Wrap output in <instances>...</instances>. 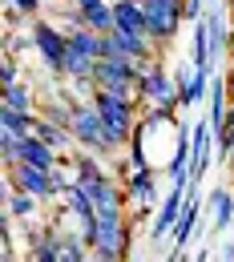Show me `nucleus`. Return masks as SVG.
Instances as JSON below:
<instances>
[{"label": "nucleus", "instance_id": "nucleus-1", "mask_svg": "<svg viewBox=\"0 0 234 262\" xmlns=\"http://www.w3.org/2000/svg\"><path fill=\"white\" fill-rule=\"evenodd\" d=\"M89 242V250H93V258H125V250H130V222H125V210H105L97 214V226L93 234L85 238Z\"/></svg>", "mask_w": 234, "mask_h": 262}, {"label": "nucleus", "instance_id": "nucleus-2", "mask_svg": "<svg viewBox=\"0 0 234 262\" xmlns=\"http://www.w3.org/2000/svg\"><path fill=\"white\" fill-rule=\"evenodd\" d=\"M69 129L77 137V149H89V154H97V158H109V145H105V117H101V109L93 101L73 105Z\"/></svg>", "mask_w": 234, "mask_h": 262}, {"label": "nucleus", "instance_id": "nucleus-3", "mask_svg": "<svg viewBox=\"0 0 234 262\" xmlns=\"http://www.w3.org/2000/svg\"><path fill=\"white\" fill-rule=\"evenodd\" d=\"M141 8H145V33L158 45H169L186 20V0H141Z\"/></svg>", "mask_w": 234, "mask_h": 262}, {"label": "nucleus", "instance_id": "nucleus-4", "mask_svg": "<svg viewBox=\"0 0 234 262\" xmlns=\"http://www.w3.org/2000/svg\"><path fill=\"white\" fill-rule=\"evenodd\" d=\"M137 97L145 105H158V109H178V77H169L166 69L154 61L137 81Z\"/></svg>", "mask_w": 234, "mask_h": 262}, {"label": "nucleus", "instance_id": "nucleus-5", "mask_svg": "<svg viewBox=\"0 0 234 262\" xmlns=\"http://www.w3.org/2000/svg\"><path fill=\"white\" fill-rule=\"evenodd\" d=\"M33 49L40 53V61L61 77V65H65V53H69V33H61L53 20L33 16Z\"/></svg>", "mask_w": 234, "mask_h": 262}, {"label": "nucleus", "instance_id": "nucleus-6", "mask_svg": "<svg viewBox=\"0 0 234 262\" xmlns=\"http://www.w3.org/2000/svg\"><path fill=\"white\" fill-rule=\"evenodd\" d=\"M8 178H12L16 190H29V194H36L40 202L61 194V190H57V169H40V165H33V162L8 165Z\"/></svg>", "mask_w": 234, "mask_h": 262}, {"label": "nucleus", "instance_id": "nucleus-7", "mask_svg": "<svg viewBox=\"0 0 234 262\" xmlns=\"http://www.w3.org/2000/svg\"><path fill=\"white\" fill-rule=\"evenodd\" d=\"M145 69L137 61H113V57H101L93 65V85L97 89H134L137 93V81H141Z\"/></svg>", "mask_w": 234, "mask_h": 262}, {"label": "nucleus", "instance_id": "nucleus-8", "mask_svg": "<svg viewBox=\"0 0 234 262\" xmlns=\"http://www.w3.org/2000/svg\"><path fill=\"white\" fill-rule=\"evenodd\" d=\"M186 186H190V182H174V186L166 190V198L158 202L154 222H150V242H158V238H169V234H174L178 218H182V206H186Z\"/></svg>", "mask_w": 234, "mask_h": 262}, {"label": "nucleus", "instance_id": "nucleus-9", "mask_svg": "<svg viewBox=\"0 0 234 262\" xmlns=\"http://www.w3.org/2000/svg\"><path fill=\"white\" fill-rule=\"evenodd\" d=\"M125 198L134 202L137 210H154L162 198H158V173H154V165H141V169H130V178H125Z\"/></svg>", "mask_w": 234, "mask_h": 262}, {"label": "nucleus", "instance_id": "nucleus-10", "mask_svg": "<svg viewBox=\"0 0 234 262\" xmlns=\"http://www.w3.org/2000/svg\"><path fill=\"white\" fill-rule=\"evenodd\" d=\"M210 85H214V77H210V69H198L186 61V69L178 73V105H198V101L210 97Z\"/></svg>", "mask_w": 234, "mask_h": 262}, {"label": "nucleus", "instance_id": "nucleus-11", "mask_svg": "<svg viewBox=\"0 0 234 262\" xmlns=\"http://www.w3.org/2000/svg\"><path fill=\"white\" fill-rule=\"evenodd\" d=\"M89 186V194H93V206H97V214H105V210H125V190L105 173V178H97V182H85Z\"/></svg>", "mask_w": 234, "mask_h": 262}, {"label": "nucleus", "instance_id": "nucleus-12", "mask_svg": "<svg viewBox=\"0 0 234 262\" xmlns=\"http://www.w3.org/2000/svg\"><path fill=\"white\" fill-rule=\"evenodd\" d=\"M198 186L190 182V194H186V206H182V218H178V226H174V250H186L190 246V238H194V230H198V194H194Z\"/></svg>", "mask_w": 234, "mask_h": 262}, {"label": "nucleus", "instance_id": "nucleus-13", "mask_svg": "<svg viewBox=\"0 0 234 262\" xmlns=\"http://www.w3.org/2000/svg\"><path fill=\"white\" fill-rule=\"evenodd\" d=\"M206 206H210V222H214V230H218V234L234 226V190H226V186L210 190Z\"/></svg>", "mask_w": 234, "mask_h": 262}, {"label": "nucleus", "instance_id": "nucleus-14", "mask_svg": "<svg viewBox=\"0 0 234 262\" xmlns=\"http://www.w3.org/2000/svg\"><path fill=\"white\" fill-rule=\"evenodd\" d=\"M113 20L121 33H145V8L134 0H113Z\"/></svg>", "mask_w": 234, "mask_h": 262}, {"label": "nucleus", "instance_id": "nucleus-15", "mask_svg": "<svg viewBox=\"0 0 234 262\" xmlns=\"http://www.w3.org/2000/svg\"><path fill=\"white\" fill-rule=\"evenodd\" d=\"M0 129L29 137V133H36V113H20V109H12V105H0Z\"/></svg>", "mask_w": 234, "mask_h": 262}, {"label": "nucleus", "instance_id": "nucleus-16", "mask_svg": "<svg viewBox=\"0 0 234 262\" xmlns=\"http://www.w3.org/2000/svg\"><path fill=\"white\" fill-rule=\"evenodd\" d=\"M0 105H12V109H20V113H36V93L33 85H8V89H0Z\"/></svg>", "mask_w": 234, "mask_h": 262}, {"label": "nucleus", "instance_id": "nucleus-17", "mask_svg": "<svg viewBox=\"0 0 234 262\" xmlns=\"http://www.w3.org/2000/svg\"><path fill=\"white\" fill-rule=\"evenodd\" d=\"M81 20H85L89 29H97V33H113V29H117V20H113V0H101L93 8H81Z\"/></svg>", "mask_w": 234, "mask_h": 262}, {"label": "nucleus", "instance_id": "nucleus-18", "mask_svg": "<svg viewBox=\"0 0 234 262\" xmlns=\"http://www.w3.org/2000/svg\"><path fill=\"white\" fill-rule=\"evenodd\" d=\"M69 165H73V182H97V178H105V165L97 158H89V149H81L77 158H69Z\"/></svg>", "mask_w": 234, "mask_h": 262}, {"label": "nucleus", "instance_id": "nucleus-19", "mask_svg": "<svg viewBox=\"0 0 234 262\" xmlns=\"http://www.w3.org/2000/svg\"><path fill=\"white\" fill-rule=\"evenodd\" d=\"M20 145H25V137H20V133L0 129V162H4V169L20 162Z\"/></svg>", "mask_w": 234, "mask_h": 262}, {"label": "nucleus", "instance_id": "nucleus-20", "mask_svg": "<svg viewBox=\"0 0 234 262\" xmlns=\"http://www.w3.org/2000/svg\"><path fill=\"white\" fill-rule=\"evenodd\" d=\"M16 81H20V65L8 57V61H4V69H0V89H8V85H16Z\"/></svg>", "mask_w": 234, "mask_h": 262}, {"label": "nucleus", "instance_id": "nucleus-21", "mask_svg": "<svg viewBox=\"0 0 234 262\" xmlns=\"http://www.w3.org/2000/svg\"><path fill=\"white\" fill-rule=\"evenodd\" d=\"M8 4H16L29 20H33V16H40V8H45V0H8Z\"/></svg>", "mask_w": 234, "mask_h": 262}, {"label": "nucleus", "instance_id": "nucleus-22", "mask_svg": "<svg viewBox=\"0 0 234 262\" xmlns=\"http://www.w3.org/2000/svg\"><path fill=\"white\" fill-rule=\"evenodd\" d=\"M20 20H29V16H25V12L16 8V4H8V8H4V25H8V29H16Z\"/></svg>", "mask_w": 234, "mask_h": 262}, {"label": "nucleus", "instance_id": "nucleus-23", "mask_svg": "<svg viewBox=\"0 0 234 262\" xmlns=\"http://www.w3.org/2000/svg\"><path fill=\"white\" fill-rule=\"evenodd\" d=\"M77 8H93V4H101V0H73Z\"/></svg>", "mask_w": 234, "mask_h": 262}, {"label": "nucleus", "instance_id": "nucleus-24", "mask_svg": "<svg viewBox=\"0 0 234 262\" xmlns=\"http://www.w3.org/2000/svg\"><path fill=\"white\" fill-rule=\"evenodd\" d=\"M226 165H230V169H234V149H230V154H226Z\"/></svg>", "mask_w": 234, "mask_h": 262}, {"label": "nucleus", "instance_id": "nucleus-25", "mask_svg": "<svg viewBox=\"0 0 234 262\" xmlns=\"http://www.w3.org/2000/svg\"><path fill=\"white\" fill-rule=\"evenodd\" d=\"M226 85H230V97H234V77H230V81H226Z\"/></svg>", "mask_w": 234, "mask_h": 262}, {"label": "nucleus", "instance_id": "nucleus-26", "mask_svg": "<svg viewBox=\"0 0 234 262\" xmlns=\"http://www.w3.org/2000/svg\"><path fill=\"white\" fill-rule=\"evenodd\" d=\"M134 4H141V0H134Z\"/></svg>", "mask_w": 234, "mask_h": 262}]
</instances>
